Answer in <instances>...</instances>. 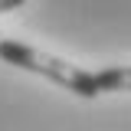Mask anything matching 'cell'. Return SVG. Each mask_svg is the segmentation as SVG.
<instances>
[{
	"instance_id": "cell-1",
	"label": "cell",
	"mask_w": 131,
	"mask_h": 131,
	"mask_svg": "<svg viewBox=\"0 0 131 131\" xmlns=\"http://www.w3.org/2000/svg\"><path fill=\"white\" fill-rule=\"evenodd\" d=\"M0 59L10 66H20L26 72H36V75H46L52 79L56 85H62L69 92H75L79 98H95L102 95L98 92V82H95V72L82 69L75 62H66L59 56H49L36 46H26L20 39H0Z\"/></svg>"
},
{
	"instance_id": "cell-2",
	"label": "cell",
	"mask_w": 131,
	"mask_h": 131,
	"mask_svg": "<svg viewBox=\"0 0 131 131\" xmlns=\"http://www.w3.org/2000/svg\"><path fill=\"white\" fill-rule=\"evenodd\" d=\"M98 92H131V66H108L95 72Z\"/></svg>"
},
{
	"instance_id": "cell-3",
	"label": "cell",
	"mask_w": 131,
	"mask_h": 131,
	"mask_svg": "<svg viewBox=\"0 0 131 131\" xmlns=\"http://www.w3.org/2000/svg\"><path fill=\"white\" fill-rule=\"evenodd\" d=\"M26 0H0V13H10V10H16V7H23Z\"/></svg>"
}]
</instances>
